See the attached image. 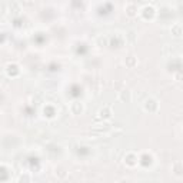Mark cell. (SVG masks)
<instances>
[{"mask_svg": "<svg viewBox=\"0 0 183 183\" xmlns=\"http://www.w3.org/2000/svg\"><path fill=\"white\" fill-rule=\"evenodd\" d=\"M110 110H109L108 108H105V109H102L100 112H99V117H102V119H108V117H110Z\"/></svg>", "mask_w": 183, "mask_h": 183, "instance_id": "277c9868", "label": "cell"}, {"mask_svg": "<svg viewBox=\"0 0 183 183\" xmlns=\"http://www.w3.org/2000/svg\"><path fill=\"white\" fill-rule=\"evenodd\" d=\"M70 112L73 115H80L83 112V103L82 102H73L72 106H70Z\"/></svg>", "mask_w": 183, "mask_h": 183, "instance_id": "6da1fadb", "label": "cell"}, {"mask_svg": "<svg viewBox=\"0 0 183 183\" xmlns=\"http://www.w3.org/2000/svg\"><path fill=\"white\" fill-rule=\"evenodd\" d=\"M19 183H30V176L29 174H22Z\"/></svg>", "mask_w": 183, "mask_h": 183, "instance_id": "ba28073f", "label": "cell"}, {"mask_svg": "<svg viewBox=\"0 0 183 183\" xmlns=\"http://www.w3.org/2000/svg\"><path fill=\"white\" fill-rule=\"evenodd\" d=\"M145 109H146L147 112H156V110H157V102H156L155 99H149V100H146Z\"/></svg>", "mask_w": 183, "mask_h": 183, "instance_id": "7a4b0ae2", "label": "cell"}, {"mask_svg": "<svg viewBox=\"0 0 183 183\" xmlns=\"http://www.w3.org/2000/svg\"><path fill=\"white\" fill-rule=\"evenodd\" d=\"M172 30H174V36H180L182 30H180V24H174L172 27Z\"/></svg>", "mask_w": 183, "mask_h": 183, "instance_id": "9c48e42d", "label": "cell"}, {"mask_svg": "<svg viewBox=\"0 0 183 183\" xmlns=\"http://www.w3.org/2000/svg\"><path fill=\"white\" fill-rule=\"evenodd\" d=\"M54 174H56V177H59V179H65L66 176H67V172H66L63 167H56V169H54Z\"/></svg>", "mask_w": 183, "mask_h": 183, "instance_id": "3957f363", "label": "cell"}, {"mask_svg": "<svg viewBox=\"0 0 183 183\" xmlns=\"http://www.w3.org/2000/svg\"><path fill=\"white\" fill-rule=\"evenodd\" d=\"M120 99H122V100H126V102H129L130 100V92L129 90H123V92H122V93H120Z\"/></svg>", "mask_w": 183, "mask_h": 183, "instance_id": "5b68a950", "label": "cell"}, {"mask_svg": "<svg viewBox=\"0 0 183 183\" xmlns=\"http://www.w3.org/2000/svg\"><path fill=\"white\" fill-rule=\"evenodd\" d=\"M125 63H127V66H129V67H133V66H135V63H136V59H135L133 56H129V57L126 59V62H125Z\"/></svg>", "mask_w": 183, "mask_h": 183, "instance_id": "52a82bcc", "label": "cell"}, {"mask_svg": "<svg viewBox=\"0 0 183 183\" xmlns=\"http://www.w3.org/2000/svg\"><path fill=\"white\" fill-rule=\"evenodd\" d=\"M135 11H136V6L133 3H129L127 4V14L129 16H135Z\"/></svg>", "mask_w": 183, "mask_h": 183, "instance_id": "8992f818", "label": "cell"}]
</instances>
